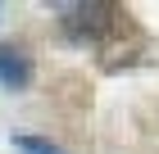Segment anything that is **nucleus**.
I'll use <instances>...</instances> for the list:
<instances>
[{
  "mask_svg": "<svg viewBox=\"0 0 159 154\" xmlns=\"http://www.w3.org/2000/svg\"><path fill=\"white\" fill-rule=\"evenodd\" d=\"M118 9L105 5V0H86V5H59V27L68 32V41L86 46V41H100V36L114 27Z\"/></svg>",
  "mask_w": 159,
  "mask_h": 154,
  "instance_id": "nucleus-1",
  "label": "nucleus"
},
{
  "mask_svg": "<svg viewBox=\"0 0 159 154\" xmlns=\"http://www.w3.org/2000/svg\"><path fill=\"white\" fill-rule=\"evenodd\" d=\"M27 82H32V64H27V55L14 50V46H0V86L23 91Z\"/></svg>",
  "mask_w": 159,
  "mask_h": 154,
  "instance_id": "nucleus-2",
  "label": "nucleus"
},
{
  "mask_svg": "<svg viewBox=\"0 0 159 154\" xmlns=\"http://www.w3.org/2000/svg\"><path fill=\"white\" fill-rule=\"evenodd\" d=\"M14 150H23V154H68V150H59V145L41 141V136H14Z\"/></svg>",
  "mask_w": 159,
  "mask_h": 154,
  "instance_id": "nucleus-3",
  "label": "nucleus"
}]
</instances>
